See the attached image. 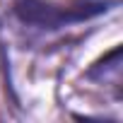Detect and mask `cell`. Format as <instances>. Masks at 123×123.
I'll use <instances>...</instances> for the list:
<instances>
[{"mask_svg": "<svg viewBox=\"0 0 123 123\" xmlns=\"http://www.w3.org/2000/svg\"><path fill=\"white\" fill-rule=\"evenodd\" d=\"M106 10L104 5H92L89 10H58L48 3H43V0H15V12L22 22L27 24H36L41 29H55V27H63L68 22H80V19H87L97 12Z\"/></svg>", "mask_w": 123, "mask_h": 123, "instance_id": "1", "label": "cell"}]
</instances>
